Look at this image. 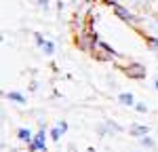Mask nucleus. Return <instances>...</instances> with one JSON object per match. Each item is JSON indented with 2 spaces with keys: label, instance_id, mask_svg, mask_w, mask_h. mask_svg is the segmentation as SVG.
Masks as SVG:
<instances>
[{
  "label": "nucleus",
  "instance_id": "19",
  "mask_svg": "<svg viewBox=\"0 0 158 152\" xmlns=\"http://www.w3.org/2000/svg\"><path fill=\"white\" fill-rule=\"evenodd\" d=\"M103 4H110V6H114V4H122V0H101Z\"/></svg>",
  "mask_w": 158,
  "mask_h": 152
},
{
  "label": "nucleus",
  "instance_id": "21",
  "mask_svg": "<svg viewBox=\"0 0 158 152\" xmlns=\"http://www.w3.org/2000/svg\"><path fill=\"white\" fill-rule=\"evenodd\" d=\"M154 87H156V89H158V78H156V80H154Z\"/></svg>",
  "mask_w": 158,
  "mask_h": 152
},
{
  "label": "nucleus",
  "instance_id": "20",
  "mask_svg": "<svg viewBox=\"0 0 158 152\" xmlns=\"http://www.w3.org/2000/svg\"><path fill=\"white\" fill-rule=\"evenodd\" d=\"M108 127H112L114 131H122V127H118L116 123H114V120H108Z\"/></svg>",
  "mask_w": 158,
  "mask_h": 152
},
{
  "label": "nucleus",
  "instance_id": "3",
  "mask_svg": "<svg viewBox=\"0 0 158 152\" xmlns=\"http://www.w3.org/2000/svg\"><path fill=\"white\" fill-rule=\"evenodd\" d=\"M97 40H99V36H97V32H95V27H86V30H82V32H76L74 44H76L80 51H85V53L91 55V51H93V47H95Z\"/></svg>",
  "mask_w": 158,
  "mask_h": 152
},
{
  "label": "nucleus",
  "instance_id": "12",
  "mask_svg": "<svg viewBox=\"0 0 158 152\" xmlns=\"http://www.w3.org/2000/svg\"><path fill=\"white\" fill-rule=\"evenodd\" d=\"M118 101H120L122 106H135L133 93H118Z\"/></svg>",
  "mask_w": 158,
  "mask_h": 152
},
{
  "label": "nucleus",
  "instance_id": "10",
  "mask_svg": "<svg viewBox=\"0 0 158 152\" xmlns=\"http://www.w3.org/2000/svg\"><path fill=\"white\" fill-rule=\"evenodd\" d=\"M4 97L11 99V101H15V103H21V106L25 103V95H21L19 91H9V93H4Z\"/></svg>",
  "mask_w": 158,
  "mask_h": 152
},
{
  "label": "nucleus",
  "instance_id": "1",
  "mask_svg": "<svg viewBox=\"0 0 158 152\" xmlns=\"http://www.w3.org/2000/svg\"><path fill=\"white\" fill-rule=\"evenodd\" d=\"M135 32L139 36H156L158 38V11L156 9L139 13V27Z\"/></svg>",
  "mask_w": 158,
  "mask_h": 152
},
{
  "label": "nucleus",
  "instance_id": "7",
  "mask_svg": "<svg viewBox=\"0 0 158 152\" xmlns=\"http://www.w3.org/2000/svg\"><path fill=\"white\" fill-rule=\"evenodd\" d=\"M152 2H154V0H122V4H124V6H129V9L135 11V13L150 11V9H152Z\"/></svg>",
  "mask_w": 158,
  "mask_h": 152
},
{
  "label": "nucleus",
  "instance_id": "4",
  "mask_svg": "<svg viewBox=\"0 0 158 152\" xmlns=\"http://www.w3.org/2000/svg\"><path fill=\"white\" fill-rule=\"evenodd\" d=\"M91 57L97 59V61H116L120 55L112 49L108 42H103V40L99 38L97 42H95V47H93V51H91Z\"/></svg>",
  "mask_w": 158,
  "mask_h": 152
},
{
  "label": "nucleus",
  "instance_id": "18",
  "mask_svg": "<svg viewBox=\"0 0 158 152\" xmlns=\"http://www.w3.org/2000/svg\"><path fill=\"white\" fill-rule=\"evenodd\" d=\"M38 6H40L42 11H47V9H49V0H38Z\"/></svg>",
  "mask_w": 158,
  "mask_h": 152
},
{
  "label": "nucleus",
  "instance_id": "16",
  "mask_svg": "<svg viewBox=\"0 0 158 152\" xmlns=\"http://www.w3.org/2000/svg\"><path fill=\"white\" fill-rule=\"evenodd\" d=\"M135 110L143 114V112H148V106H146V103H135Z\"/></svg>",
  "mask_w": 158,
  "mask_h": 152
},
{
  "label": "nucleus",
  "instance_id": "14",
  "mask_svg": "<svg viewBox=\"0 0 158 152\" xmlns=\"http://www.w3.org/2000/svg\"><path fill=\"white\" fill-rule=\"evenodd\" d=\"M139 144H141V146H146V148H154V139L150 137V135H143V137H139Z\"/></svg>",
  "mask_w": 158,
  "mask_h": 152
},
{
  "label": "nucleus",
  "instance_id": "17",
  "mask_svg": "<svg viewBox=\"0 0 158 152\" xmlns=\"http://www.w3.org/2000/svg\"><path fill=\"white\" fill-rule=\"evenodd\" d=\"M34 38H36V44H38V47H42V44H44V38L40 36L38 32H34Z\"/></svg>",
  "mask_w": 158,
  "mask_h": 152
},
{
  "label": "nucleus",
  "instance_id": "15",
  "mask_svg": "<svg viewBox=\"0 0 158 152\" xmlns=\"http://www.w3.org/2000/svg\"><path fill=\"white\" fill-rule=\"evenodd\" d=\"M61 135H63V133H61L59 127H53V129H51V139H53V141H59Z\"/></svg>",
  "mask_w": 158,
  "mask_h": 152
},
{
  "label": "nucleus",
  "instance_id": "5",
  "mask_svg": "<svg viewBox=\"0 0 158 152\" xmlns=\"http://www.w3.org/2000/svg\"><path fill=\"white\" fill-rule=\"evenodd\" d=\"M112 11H114V15H116L120 21H124L127 25H131L133 30L139 27V13L131 11V9H129V6H124V4H114V6H112Z\"/></svg>",
  "mask_w": 158,
  "mask_h": 152
},
{
  "label": "nucleus",
  "instance_id": "11",
  "mask_svg": "<svg viewBox=\"0 0 158 152\" xmlns=\"http://www.w3.org/2000/svg\"><path fill=\"white\" fill-rule=\"evenodd\" d=\"M141 38L146 40L148 49L152 51V53H156V55H158V38H156V36H141Z\"/></svg>",
  "mask_w": 158,
  "mask_h": 152
},
{
  "label": "nucleus",
  "instance_id": "22",
  "mask_svg": "<svg viewBox=\"0 0 158 152\" xmlns=\"http://www.w3.org/2000/svg\"><path fill=\"white\" fill-rule=\"evenodd\" d=\"M89 152H95V150H93V148H89Z\"/></svg>",
  "mask_w": 158,
  "mask_h": 152
},
{
  "label": "nucleus",
  "instance_id": "2",
  "mask_svg": "<svg viewBox=\"0 0 158 152\" xmlns=\"http://www.w3.org/2000/svg\"><path fill=\"white\" fill-rule=\"evenodd\" d=\"M114 65H116L127 78H131V80H143V78H146V65L139 63V61H135V59H129V57H127L124 63L116 59Z\"/></svg>",
  "mask_w": 158,
  "mask_h": 152
},
{
  "label": "nucleus",
  "instance_id": "8",
  "mask_svg": "<svg viewBox=\"0 0 158 152\" xmlns=\"http://www.w3.org/2000/svg\"><path fill=\"white\" fill-rule=\"evenodd\" d=\"M129 133H131L133 137H143V135H148V133H150V127L139 125V123H133V125H131V129H129Z\"/></svg>",
  "mask_w": 158,
  "mask_h": 152
},
{
  "label": "nucleus",
  "instance_id": "6",
  "mask_svg": "<svg viewBox=\"0 0 158 152\" xmlns=\"http://www.w3.org/2000/svg\"><path fill=\"white\" fill-rule=\"evenodd\" d=\"M44 141H47V129L40 127L38 133L34 135V139H32V144H30L27 148H30V152H38V150L44 152V150H47V144H44Z\"/></svg>",
  "mask_w": 158,
  "mask_h": 152
},
{
  "label": "nucleus",
  "instance_id": "9",
  "mask_svg": "<svg viewBox=\"0 0 158 152\" xmlns=\"http://www.w3.org/2000/svg\"><path fill=\"white\" fill-rule=\"evenodd\" d=\"M17 137H19V141H25L27 146L32 144V139H34V135H32V131L30 129H17Z\"/></svg>",
  "mask_w": 158,
  "mask_h": 152
},
{
  "label": "nucleus",
  "instance_id": "13",
  "mask_svg": "<svg viewBox=\"0 0 158 152\" xmlns=\"http://www.w3.org/2000/svg\"><path fill=\"white\" fill-rule=\"evenodd\" d=\"M40 49H42V53H44L47 57H51V55H55V42H51V40H44V44H42Z\"/></svg>",
  "mask_w": 158,
  "mask_h": 152
}]
</instances>
